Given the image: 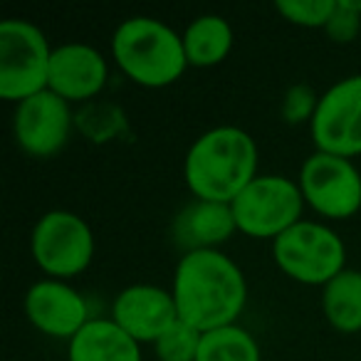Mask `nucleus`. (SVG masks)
Returning a JSON list of instances; mask_svg holds the SVG:
<instances>
[{
    "label": "nucleus",
    "mask_w": 361,
    "mask_h": 361,
    "mask_svg": "<svg viewBox=\"0 0 361 361\" xmlns=\"http://www.w3.org/2000/svg\"><path fill=\"white\" fill-rule=\"evenodd\" d=\"M173 300L178 317L201 334L238 324L247 302V282L238 262L221 250L180 255L173 272Z\"/></svg>",
    "instance_id": "1"
},
{
    "label": "nucleus",
    "mask_w": 361,
    "mask_h": 361,
    "mask_svg": "<svg viewBox=\"0 0 361 361\" xmlns=\"http://www.w3.org/2000/svg\"><path fill=\"white\" fill-rule=\"evenodd\" d=\"M257 176V144L240 126L208 129L183 159V178L198 201L233 203Z\"/></svg>",
    "instance_id": "2"
},
{
    "label": "nucleus",
    "mask_w": 361,
    "mask_h": 361,
    "mask_svg": "<svg viewBox=\"0 0 361 361\" xmlns=\"http://www.w3.org/2000/svg\"><path fill=\"white\" fill-rule=\"evenodd\" d=\"M111 57L134 85L161 90L180 80L188 60L183 37L156 18L136 16L111 35Z\"/></svg>",
    "instance_id": "3"
},
{
    "label": "nucleus",
    "mask_w": 361,
    "mask_h": 361,
    "mask_svg": "<svg viewBox=\"0 0 361 361\" xmlns=\"http://www.w3.org/2000/svg\"><path fill=\"white\" fill-rule=\"evenodd\" d=\"M52 50L55 47L35 23L20 18L0 23V97L20 104L45 92Z\"/></svg>",
    "instance_id": "4"
},
{
    "label": "nucleus",
    "mask_w": 361,
    "mask_h": 361,
    "mask_svg": "<svg viewBox=\"0 0 361 361\" xmlns=\"http://www.w3.org/2000/svg\"><path fill=\"white\" fill-rule=\"evenodd\" d=\"M277 267L300 285L324 287L346 270V247L339 233L324 223L300 221L272 240Z\"/></svg>",
    "instance_id": "5"
},
{
    "label": "nucleus",
    "mask_w": 361,
    "mask_h": 361,
    "mask_svg": "<svg viewBox=\"0 0 361 361\" xmlns=\"http://www.w3.org/2000/svg\"><path fill=\"white\" fill-rule=\"evenodd\" d=\"M305 206L300 183L275 173L252 178L245 191L231 203L238 233L270 240H277L282 233L297 226Z\"/></svg>",
    "instance_id": "6"
},
{
    "label": "nucleus",
    "mask_w": 361,
    "mask_h": 361,
    "mask_svg": "<svg viewBox=\"0 0 361 361\" xmlns=\"http://www.w3.org/2000/svg\"><path fill=\"white\" fill-rule=\"evenodd\" d=\"M35 265L52 280L77 277L92 265L94 233L90 223L72 211H47L30 233Z\"/></svg>",
    "instance_id": "7"
},
{
    "label": "nucleus",
    "mask_w": 361,
    "mask_h": 361,
    "mask_svg": "<svg viewBox=\"0 0 361 361\" xmlns=\"http://www.w3.org/2000/svg\"><path fill=\"white\" fill-rule=\"evenodd\" d=\"M305 203L329 221H346L361 211V171L351 159L314 151L300 169Z\"/></svg>",
    "instance_id": "8"
},
{
    "label": "nucleus",
    "mask_w": 361,
    "mask_h": 361,
    "mask_svg": "<svg viewBox=\"0 0 361 361\" xmlns=\"http://www.w3.org/2000/svg\"><path fill=\"white\" fill-rule=\"evenodd\" d=\"M310 131L317 151L341 159L361 154V72L339 80L319 97Z\"/></svg>",
    "instance_id": "9"
},
{
    "label": "nucleus",
    "mask_w": 361,
    "mask_h": 361,
    "mask_svg": "<svg viewBox=\"0 0 361 361\" xmlns=\"http://www.w3.org/2000/svg\"><path fill=\"white\" fill-rule=\"evenodd\" d=\"M16 141L32 159H50L67 146L72 134L70 102L45 90L16 104L13 114Z\"/></svg>",
    "instance_id": "10"
},
{
    "label": "nucleus",
    "mask_w": 361,
    "mask_h": 361,
    "mask_svg": "<svg viewBox=\"0 0 361 361\" xmlns=\"http://www.w3.org/2000/svg\"><path fill=\"white\" fill-rule=\"evenodd\" d=\"M25 317L37 331L72 341L92 322L87 300L65 280H37L25 292Z\"/></svg>",
    "instance_id": "11"
},
{
    "label": "nucleus",
    "mask_w": 361,
    "mask_h": 361,
    "mask_svg": "<svg viewBox=\"0 0 361 361\" xmlns=\"http://www.w3.org/2000/svg\"><path fill=\"white\" fill-rule=\"evenodd\" d=\"M111 319L139 344H156L178 317L173 292L156 285H131L116 295Z\"/></svg>",
    "instance_id": "12"
},
{
    "label": "nucleus",
    "mask_w": 361,
    "mask_h": 361,
    "mask_svg": "<svg viewBox=\"0 0 361 361\" xmlns=\"http://www.w3.org/2000/svg\"><path fill=\"white\" fill-rule=\"evenodd\" d=\"M109 67L97 47L87 42H65L52 50L47 90L67 102H87L106 85Z\"/></svg>",
    "instance_id": "13"
},
{
    "label": "nucleus",
    "mask_w": 361,
    "mask_h": 361,
    "mask_svg": "<svg viewBox=\"0 0 361 361\" xmlns=\"http://www.w3.org/2000/svg\"><path fill=\"white\" fill-rule=\"evenodd\" d=\"M238 233L235 216L231 203L216 201H191L171 226V240L176 247L186 252L218 250Z\"/></svg>",
    "instance_id": "14"
},
{
    "label": "nucleus",
    "mask_w": 361,
    "mask_h": 361,
    "mask_svg": "<svg viewBox=\"0 0 361 361\" xmlns=\"http://www.w3.org/2000/svg\"><path fill=\"white\" fill-rule=\"evenodd\" d=\"M67 361H144L141 344L111 317L92 319L67 346Z\"/></svg>",
    "instance_id": "15"
},
{
    "label": "nucleus",
    "mask_w": 361,
    "mask_h": 361,
    "mask_svg": "<svg viewBox=\"0 0 361 361\" xmlns=\"http://www.w3.org/2000/svg\"><path fill=\"white\" fill-rule=\"evenodd\" d=\"M180 37L188 67H216L233 50V27L223 16H198Z\"/></svg>",
    "instance_id": "16"
},
{
    "label": "nucleus",
    "mask_w": 361,
    "mask_h": 361,
    "mask_svg": "<svg viewBox=\"0 0 361 361\" xmlns=\"http://www.w3.org/2000/svg\"><path fill=\"white\" fill-rule=\"evenodd\" d=\"M322 310L331 329L341 334L361 331V270H349L322 287Z\"/></svg>",
    "instance_id": "17"
},
{
    "label": "nucleus",
    "mask_w": 361,
    "mask_h": 361,
    "mask_svg": "<svg viewBox=\"0 0 361 361\" xmlns=\"http://www.w3.org/2000/svg\"><path fill=\"white\" fill-rule=\"evenodd\" d=\"M196 361H262L257 339L240 324L206 331Z\"/></svg>",
    "instance_id": "18"
},
{
    "label": "nucleus",
    "mask_w": 361,
    "mask_h": 361,
    "mask_svg": "<svg viewBox=\"0 0 361 361\" xmlns=\"http://www.w3.org/2000/svg\"><path fill=\"white\" fill-rule=\"evenodd\" d=\"M201 339L203 334L196 326L178 319L169 331H164L159 336V341L154 344V351L159 356V361H196Z\"/></svg>",
    "instance_id": "19"
},
{
    "label": "nucleus",
    "mask_w": 361,
    "mask_h": 361,
    "mask_svg": "<svg viewBox=\"0 0 361 361\" xmlns=\"http://www.w3.org/2000/svg\"><path fill=\"white\" fill-rule=\"evenodd\" d=\"M336 8V0H277L275 11L287 23L300 27H322L324 30L331 13Z\"/></svg>",
    "instance_id": "20"
},
{
    "label": "nucleus",
    "mask_w": 361,
    "mask_h": 361,
    "mask_svg": "<svg viewBox=\"0 0 361 361\" xmlns=\"http://www.w3.org/2000/svg\"><path fill=\"white\" fill-rule=\"evenodd\" d=\"M319 97L322 94H317L310 85H292L285 92V97H282V106H280L282 119L290 126L312 124L317 104H319Z\"/></svg>",
    "instance_id": "21"
},
{
    "label": "nucleus",
    "mask_w": 361,
    "mask_h": 361,
    "mask_svg": "<svg viewBox=\"0 0 361 361\" xmlns=\"http://www.w3.org/2000/svg\"><path fill=\"white\" fill-rule=\"evenodd\" d=\"M361 30V13L354 8L351 0H336V8L331 13L329 23H326L324 32L331 42H339V45H346V42L356 40Z\"/></svg>",
    "instance_id": "22"
}]
</instances>
